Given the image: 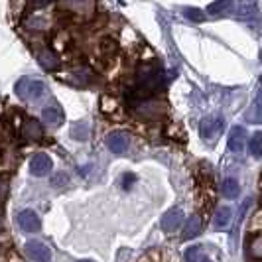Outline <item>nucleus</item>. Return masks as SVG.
<instances>
[{"instance_id": "1", "label": "nucleus", "mask_w": 262, "mask_h": 262, "mask_svg": "<svg viewBox=\"0 0 262 262\" xmlns=\"http://www.w3.org/2000/svg\"><path fill=\"white\" fill-rule=\"evenodd\" d=\"M162 81V71L154 63H144L138 67V97H146L156 89Z\"/></svg>"}, {"instance_id": "2", "label": "nucleus", "mask_w": 262, "mask_h": 262, "mask_svg": "<svg viewBox=\"0 0 262 262\" xmlns=\"http://www.w3.org/2000/svg\"><path fill=\"white\" fill-rule=\"evenodd\" d=\"M16 93L24 101H36L46 93V85L41 81H36V79H20L16 83Z\"/></svg>"}, {"instance_id": "3", "label": "nucleus", "mask_w": 262, "mask_h": 262, "mask_svg": "<svg viewBox=\"0 0 262 262\" xmlns=\"http://www.w3.org/2000/svg\"><path fill=\"white\" fill-rule=\"evenodd\" d=\"M223 128H225L223 118L213 115V117H205L201 120V124H199V134H201V138L211 140V138H215L217 134H221Z\"/></svg>"}, {"instance_id": "4", "label": "nucleus", "mask_w": 262, "mask_h": 262, "mask_svg": "<svg viewBox=\"0 0 262 262\" xmlns=\"http://www.w3.org/2000/svg\"><path fill=\"white\" fill-rule=\"evenodd\" d=\"M106 146H108V150H111V152H115V154H122V152H126V150H128V146H130V136H128L124 130L111 132V134L106 136Z\"/></svg>"}, {"instance_id": "5", "label": "nucleus", "mask_w": 262, "mask_h": 262, "mask_svg": "<svg viewBox=\"0 0 262 262\" xmlns=\"http://www.w3.org/2000/svg\"><path fill=\"white\" fill-rule=\"evenodd\" d=\"M24 250H26V254L30 256V260H34V262H50L52 260V252H50V249H48L43 243L30 241V243H26Z\"/></svg>"}, {"instance_id": "6", "label": "nucleus", "mask_w": 262, "mask_h": 262, "mask_svg": "<svg viewBox=\"0 0 262 262\" xmlns=\"http://www.w3.org/2000/svg\"><path fill=\"white\" fill-rule=\"evenodd\" d=\"M184 221V213L182 209H170L164 217H162V229L166 231V233H176L178 229H180V225Z\"/></svg>"}, {"instance_id": "7", "label": "nucleus", "mask_w": 262, "mask_h": 262, "mask_svg": "<svg viewBox=\"0 0 262 262\" xmlns=\"http://www.w3.org/2000/svg\"><path fill=\"white\" fill-rule=\"evenodd\" d=\"M52 170V158L46 154H36L30 162V173L32 176H46L48 171Z\"/></svg>"}, {"instance_id": "8", "label": "nucleus", "mask_w": 262, "mask_h": 262, "mask_svg": "<svg viewBox=\"0 0 262 262\" xmlns=\"http://www.w3.org/2000/svg\"><path fill=\"white\" fill-rule=\"evenodd\" d=\"M18 225H20V229L26 231V233H36L41 223H39V217L34 211L26 209L18 215Z\"/></svg>"}, {"instance_id": "9", "label": "nucleus", "mask_w": 262, "mask_h": 262, "mask_svg": "<svg viewBox=\"0 0 262 262\" xmlns=\"http://www.w3.org/2000/svg\"><path fill=\"white\" fill-rule=\"evenodd\" d=\"M22 136H24V140L39 142L43 138V128H41V124H39L38 120L30 118V120L24 122V126H22Z\"/></svg>"}, {"instance_id": "10", "label": "nucleus", "mask_w": 262, "mask_h": 262, "mask_svg": "<svg viewBox=\"0 0 262 262\" xmlns=\"http://www.w3.org/2000/svg\"><path fill=\"white\" fill-rule=\"evenodd\" d=\"M38 61L46 71H55L59 67V57L52 50H48V48H43V50L38 52Z\"/></svg>"}, {"instance_id": "11", "label": "nucleus", "mask_w": 262, "mask_h": 262, "mask_svg": "<svg viewBox=\"0 0 262 262\" xmlns=\"http://www.w3.org/2000/svg\"><path fill=\"white\" fill-rule=\"evenodd\" d=\"M245 140H247V132L243 126H235L231 134H229V148L236 152V154H241L243 152V146H245Z\"/></svg>"}, {"instance_id": "12", "label": "nucleus", "mask_w": 262, "mask_h": 262, "mask_svg": "<svg viewBox=\"0 0 262 262\" xmlns=\"http://www.w3.org/2000/svg\"><path fill=\"white\" fill-rule=\"evenodd\" d=\"M136 113L142 115V117H158V115L164 113V106L156 101H140L136 105Z\"/></svg>"}, {"instance_id": "13", "label": "nucleus", "mask_w": 262, "mask_h": 262, "mask_svg": "<svg viewBox=\"0 0 262 262\" xmlns=\"http://www.w3.org/2000/svg\"><path fill=\"white\" fill-rule=\"evenodd\" d=\"M41 118H43V122L50 124V126H59L61 120H63V113H61V108H57V106H46V108L41 111Z\"/></svg>"}, {"instance_id": "14", "label": "nucleus", "mask_w": 262, "mask_h": 262, "mask_svg": "<svg viewBox=\"0 0 262 262\" xmlns=\"http://www.w3.org/2000/svg\"><path fill=\"white\" fill-rule=\"evenodd\" d=\"M203 229V221L199 215H191L187 219V225H185V231H184V238H195Z\"/></svg>"}, {"instance_id": "15", "label": "nucleus", "mask_w": 262, "mask_h": 262, "mask_svg": "<svg viewBox=\"0 0 262 262\" xmlns=\"http://www.w3.org/2000/svg\"><path fill=\"white\" fill-rule=\"evenodd\" d=\"M247 118L254 124H262V93L256 95L254 103L250 105V111L247 113Z\"/></svg>"}, {"instance_id": "16", "label": "nucleus", "mask_w": 262, "mask_h": 262, "mask_svg": "<svg viewBox=\"0 0 262 262\" xmlns=\"http://www.w3.org/2000/svg\"><path fill=\"white\" fill-rule=\"evenodd\" d=\"M26 26L30 28V30H36V32H39V30L50 28V20H48L43 14H32V16L26 20Z\"/></svg>"}, {"instance_id": "17", "label": "nucleus", "mask_w": 262, "mask_h": 262, "mask_svg": "<svg viewBox=\"0 0 262 262\" xmlns=\"http://www.w3.org/2000/svg\"><path fill=\"white\" fill-rule=\"evenodd\" d=\"M231 217H233V211L229 209V207H221V209H217V213H215L213 225L217 229H225L229 225V221H231Z\"/></svg>"}, {"instance_id": "18", "label": "nucleus", "mask_w": 262, "mask_h": 262, "mask_svg": "<svg viewBox=\"0 0 262 262\" xmlns=\"http://www.w3.org/2000/svg\"><path fill=\"white\" fill-rule=\"evenodd\" d=\"M221 193L227 199H235L238 195V182L233 180V178H227L223 184H221Z\"/></svg>"}, {"instance_id": "19", "label": "nucleus", "mask_w": 262, "mask_h": 262, "mask_svg": "<svg viewBox=\"0 0 262 262\" xmlns=\"http://www.w3.org/2000/svg\"><path fill=\"white\" fill-rule=\"evenodd\" d=\"M249 150H250V156L262 158V132L252 134V138H250L249 142Z\"/></svg>"}, {"instance_id": "20", "label": "nucleus", "mask_w": 262, "mask_h": 262, "mask_svg": "<svg viewBox=\"0 0 262 262\" xmlns=\"http://www.w3.org/2000/svg\"><path fill=\"white\" fill-rule=\"evenodd\" d=\"M250 254L254 256V258H262V235H256L252 236V241H250Z\"/></svg>"}, {"instance_id": "21", "label": "nucleus", "mask_w": 262, "mask_h": 262, "mask_svg": "<svg viewBox=\"0 0 262 262\" xmlns=\"http://www.w3.org/2000/svg\"><path fill=\"white\" fill-rule=\"evenodd\" d=\"M71 134L77 136V140H87V136H89V126H87L85 122H77V124L71 128Z\"/></svg>"}, {"instance_id": "22", "label": "nucleus", "mask_w": 262, "mask_h": 262, "mask_svg": "<svg viewBox=\"0 0 262 262\" xmlns=\"http://www.w3.org/2000/svg\"><path fill=\"white\" fill-rule=\"evenodd\" d=\"M233 6H235V4H231V2H211L209 14L217 16V14H221L223 10H227V8H233Z\"/></svg>"}, {"instance_id": "23", "label": "nucleus", "mask_w": 262, "mask_h": 262, "mask_svg": "<svg viewBox=\"0 0 262 262\" xmlns=\"http://www.w3.org/2000/svg\"><path fill=\"white\" fill-rule=\"evenodd\" d=\"M101 105H103V113H113V111L118 106V103L113 99V97H106L105 95V97L101 99Z\"/></svg>"}, {"instance_id": "24", "label": "nucleus", "mask_w": 262, "mask_h": 262, "mask_svg": "<svg viewBox=\"0 0 262 262\" xmlns=\"http://www.w3.org/2000/svg\"><path fill=\"white\" fill-rule=\"evenodd\" d=\"M184 16L187 20H193V22H201V20H203V12L197 10V8H185Z\"/></svg>"}, {"instance_id": "25", "label": "nucleus", "mask_w": 262, "mask_h": 262, "mask_svg": "<svg viewBox=\"0 0 262 262\" xmlns=\"http://www.w3.org/2000/svg\"><path fill=\"white\" fill-rule=\"evenodd\" d=\"M199 247H191V249H187V252H185V260L187 262H197V258H199Z\"/></svg>"}, {"instance_id": "26", "label": "nucleus", "mask_w": 262, "mask_h": 262, "mask_svg": "<svg viewBox=\"0 0 262 262\" xmlns=\"http://www.w3.org/2000/svg\"><path fill=\"white\" fill-rule=\"evenodd\" d=\"M6 193H8V180H2V201H6Z\"/></svg>"}, {"instance_id": "27", "label": "nucleus", "mask_w": 262, "mask_h": 262, "mask_svg": "<svg viewBox=\"0 0 262 262\" xmlns=\"http://www.w3.org/2000/svg\"><path fill=\"white\" fill-rule=\"evenodd\" d=\"M66 182H67V176H63V173H59V176L53 178V184H66Z\"/></svg>"}, {"instance_id": "28", "label": "nucleus", "mask_w": 262, "mask_h": 262, "mask_svg": "<svg viewBox=\"0 0 262 262\" xmlns=\"http://www.w3.org/2000/svg\"><path fill=\"white\" fill-rule=\"evenodd\" d=\"M79 262H91V260H79Z\"/></svg>"}, {"instance_id": "29", "label": "nucleus", "mask_w": 262, "mask_h": 262, "mask_svg": "<svg viewBox=\"0 0 262 262\" xmlns=\"http://www.w3.org/2000/svg\"><path fill=\"white\" fill-rule=\"evenodd\" d=\"M260 61H262V50H260Z\"/></svg>"}, {"instance_id": "30", "label": "nucleus", "mask_w": 262, "mask_h": 262, "mask_svg": "<svg viewBox=\"0 0 262 262\" xmlns=\"http://www.w3.org/2000/svg\"><path fill=\"white\" fill-rule=\"evenodd\" d=\"M260 81H262V77H260Z\"/></svg>"}]
</instances>
